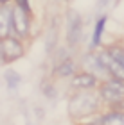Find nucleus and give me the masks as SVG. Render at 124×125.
<instances>
[{
  "label": "nucleus",
  "mask_w": 124,
  "mask_h": 125,
  "mask_svg": "<svg viewBox=\"0 0 124 125\" xmlns=\"http://www.w3.org/2000/svg\"><path fill=\"white\" fill-rule=\"evenodd\" d=\"M0 52H2L4 62H13L24 55V45L13 36H5L2 38V43H0Z\"/></svg>",
  "instance_id": "2"
},
{
  "label": "nucleus",
  "mask_w": 124,
  "mask_h": 125,
  "mask_svg": "<svg viewBox=\"0 0 124 125\" xmlns=\"http://www.w3.org/2000/svg\"><path fill=\"white\" fill-rule=\"evenodd\" d=\"M0 25H2V38H5V36H7V32L13 29V11L7 9V5H5V4H2Z\"/></svg>",
  "instance_id": "8"
},
{
  "label": "nucleus",
  "mask_w": 124,
  "mask_h": 125,
  "mask_svg": "<svg viewBox=\"0 0 124 125\" xmlns=\"http://www.w3.org/2000/svg\"><path fill=\"white\" fill-rule=\"evenodd\" d=\"M99 93H101V98H104L106 102H110V104L122 102L124 100V81L111 77L106 84L101 86Z\"/></svg>",
  "instance_id": "3"
},
{
  "label": "nucleus",
  "mask_w": 124,
  "mask_h": 125,
  "mask_svg": "<svg viewBox=\"0 0 124 125\" xmlns=\"http://www.w3.org/2000/svg\"><path fill=\"white\" fill-rule=\"evenodd\" d=\"M97 109V96L92 93H79L70 100V113L74 116H86Z\"/></svg>",
  "instance_id": "1"
},
{
  "label": "nucleus",
  "mask_w": 124,
  "mask_h": 125,
  "mask_svg": "<svg viewBox=\"0 0 124 125\" xmlns=\"http://www.w3.org/2000/svg\"><path fill=\"white\" fill-rule=\"evenodd\" d=\"M4 77H5V82H7V86H9L11 89H14V88L22 82V77H20L16 72H13V70H7Z\"/></svg>",
  "instance_id": "12"
},
{
  "label": "nucleus",
  "mask_w": 124,
  "mask_h": 125,
  "mask_svg": "<svg viewBox=\"0 0 124 125\" xmlns=\"http://www.w3.org/2000/svg\"><path fill=\"white\" fill-rule=\"evenodd\" d=\"M83 36V18L76 11H69L67 14V41L70 47H76Z\"/></svg>",
  "instance_id": "4"
},
{
  "label": "nucleus",
  "mask_w": 124,
  "mask_h": 125,
  "mask_svg": "<svg viewBox=\"0 0 124 125\" xmlns=\"http://www.w3.org/2000/svg\"><path fill=\"white\" fill-rule=\"evenodd\" d=\"M13 31L20 38L27 36V32H29V13L20 5L13 9Z\"/></svg>",
  "instance_id": "6"
},
{
  "label": "nucleus",
  "mask_w": 124,
  "mask_h": 125,
  "mask_svg": "<svg viewBox=\"0 0 124 125\" xmlns=\"http://www.w3.org/2000/svg\"><path fill=\"white\" fill-rule=\"evenodd\" d=\"M74 70H76V66H74L72 61H63L58 68H56V73H58L59 77H69V75L74 73Z\"/></svg>",
  "instance_id": "10"
},
{
  "label": "nucleus",
  "mask_w": 124,
  "mask_h": 125,
  "mask_svg": "<svg viewBox=\"0 0 124 125\" xmlns=\"http://www.w3.org/2000/svg\"><path fill=\"white\" fill-rule=\"evenodd\" d=\"M101 123L106 125H115V123H124V113H110L101 118Z\"/></svg>",
  "instance_id": "11"
},
{
  "label": "nucleus",
  "mask_w": 124,
  "mask_h": 125,
  "mask_svg": "<svg viewBox=\"0 0 124 125\" xmlns=\"http://www.w3.org/2000/svg\"><path fill=\"white\" fill-rule=\"evenodd\" d=\"M5 2H7V0H2V4H5Z\"/></svg>",
  "instance_id": "14"
},
{
  "label": "nucleus",
  "mask_w": 124,
  "mask_h": 125,
  "mask_svg": "<svg viewBox=\"0 0 124 125\" xmlns=\"http://www.w3.org/2000/svg\"><path fill=\"white\" fill-rule=\"evenodd\" d=\"M104 23H106V16H101L95 23V29H94V36H92V47H97L101 43V36H103V29H104Z\"/></svg>",
  "instance_id": "9"
},
{
  "label": "nucleus",
  "mask_w": 124,
  "mask_h": 125,
  "mask_svg": "<svg viewBox=\"0 0 124 125\" xmlns=\"http://www.w3.org/2000/svg\"><path fill=\"white\" fill-rule=\"evenodd\" d=\"M95 84H97V77L94 75V73H77V75L72 77V86L77 88V89H90L94 88Z\"/></svg>",
  "instance_id": "7"
},
{
  "label": "nucleus",
  "mask_w": 124,
  "mask_h": 125,
  "mask_svg": "<svg viewBox=\"0 0 124 125\" xmlns=\"http://www.w3.org/2000/svg\"><path fill=\"white\" fill-rule=\"evenodd\" d=\"M108 52H110V54L113 55V57L124 66V48H122V47H110Z\"/></svg>",
  "instance_id": "13"
},
{
  "label": "nucleus",
  "mask_w": 124,
  "mask_h": 125,
  "mask_svg": "<svg viewBox=\"0 0 124 125\" xmlns=\"http://www.w3.org/2000/svg\"><path fill=\"white\" fill-rule=\"evenodd\" d=\"M99 59H101V62H103L106 73H110V77L124 81V66L108 52V50H106V52H101L99 54Z\"/></svg>",
  "instance_id": "5"
}]
</instances>
